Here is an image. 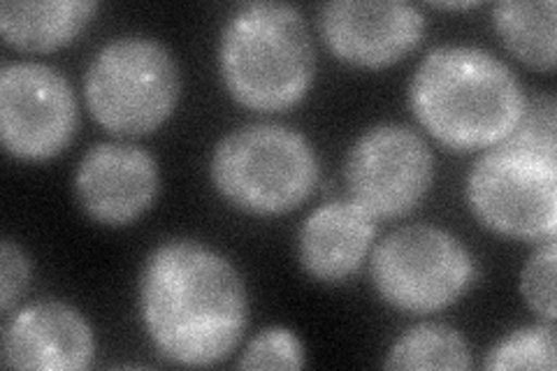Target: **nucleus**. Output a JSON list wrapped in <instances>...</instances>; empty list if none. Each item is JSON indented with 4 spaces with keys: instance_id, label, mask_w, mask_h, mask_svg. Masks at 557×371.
I'll use <instances>...</instances> for the list:
<instances>
[{
    "instance_id": "11",
    "label": "nucleus",
    "mask_w": 557,
    "mask_h": 371,
    "mask_svg": "<svg viewBox=\"0 0 557 371\" xmlns=\"http://www.w3.org/2000/svg\"><path fill=\"white\" fill-rule=\"evenodd\" d=\"M75 193L94 221L112 227L128 225L159 196V165L143 147L102 143L79 161Z\"/></svg>"
},
{
    "instance_id": "8",
    "label": "nucleus",
    "mask_w": 557,
    "mask_h": 371,
    "mask_svg": "<svg viewBox=\"0 0 557 371\" xmlns=\"http://www.w3.org/2000/svg\"><path fill=\"white\" fill-rule=\"evenodd\" d=\"M344 174L348 196L370 217L399 219L430 190L434 156L409 126L381 123L356 139Z\"/></svg>"
},
{
    "instance_id": "4",
    "label": "nucleus",
    "mask_w": 557,
    "mask_h": 371,
    "mask_svg": "<svg viewBox=\"0 0 557 371\" xmlns=\"http://www.w3.org/2000/svg\"><path fill=\"white\" fill-rule=\"evenodd\" d=\"M212 182L233 207L256 217L298 209L319 182V161L298 131L251 123L225 135L212 156Z\"/></svg>"
},
{
    "instance_id": "5",
    "label": "nucleus",
    "mask_w": 557,
    "mask_h": 371,
    "mask_svg": "<svg viewBox=\"0 0 557 371\" xmlns=\"http://www.w3.org/2000/svg\"><path fill=\"white\" fill-rule=\"evenodd\" d=\"M180 67L159 40L128 35L104 45L84 79L86 102L104 131L153 133L180 100Z\"/></svg>"
},
{
    "instance_id": "15",
    "label": "nucleus",
    "mask_w": 557,
    "mask_h": 371,
    "mask_svg": "<svg viewBox=\"0 0 557 371\" xmlns=\"http://www.w3.org/2000/svg\"><path fill=\"white\" fill-rule=\"evenodd\" d=\"M555 0H502L495 28L516 59L536 70L555 67Z\"/></svg>"
},
{
    "instance_id": "18",
    "label": "nucleus",
    "mask_w": 557,
    "mask_h": 371,
    "mask_svg": "<svg viewBox=\"0 0 557 371\" xmlns=\"http://www.w3.org/2000/svg\"><path fill=\"white\" fill-rule=\"evenodd\" d=\"M305 346L288 327H268L247 344L237 362L239 369H302Z\"/></svg>"
},
{
    "instance_id": "1",
    "label": "nucleus",
    "mask_w": 557,
    "mask_h": 371,
    "mask_svg": "<svg viewBox=\"0 0 557 371\" xmlns=\"http://www.w3.org/2000/svg\"><path fill=\"white\" fill-rule=\"evenodd\" d=\"M139 311L168 360L209 367L237 348L249 323V295L231 260L200 242L172 239L145 262Z\"/></svg>"
},
{
    "instance_id": "20",
    "label": "nucleus",
    "mask_w": 557,
    "mask_h": 371,
    "mask_svg": "<svg viewBox=\"0 0 557 371\" xmlns=\"http://www.w3.org/2000/svg\"><path fill=\"white\" fill-rule=\"evenodd\" d=\"M504 139L539 153L557 156V110L553 98H539L525 104L516 128Z\"/></svg>"
},
{
    "instance_id": "14",
    "label": "nucleus",
    "mask_w": 557,
    "mask_h": 371,
    "mask_svg": "<svg viewBox=\"0 0 557 371\" xmlns=\"http://www.w3.org/2000/svg\"><path fill=\"white\" fill-rule=\"evenodd\" d=\"M96 10L86 0H8L0 5V33L20 51H54L73 42Z\"/></svg>"
},
{
    "instance_id": "7",
    "label": "nucleus",
    "mask_w": 557,
    "mask_h": 371,
    "mask_svg": "<svg viewBox=\"0 0 557 371\" xmlns=\"http://www.w3.org/2000/svg\"><path fill=\"white\" fill-rule=\"evenodd\" d=\"M372 281L399 311H442L458 302L474 281V258L456 235L437 225H407L374 249Z\"/></svg>"
},
{
    "instance_id": "3",
    "label": "nucleus",
    "mask_w": 557,
    "mask_h": 371,
    "mask_svg": "<svg viewBox=\"0 0 557 371\" xmlns=\"http://www.w3.org/2000/svg\"><path fill=\"white\" fill-rule=\"evenodd\" d=\"M219 67L228 94L256 112L298 104L317 73L311 33L286 3L242 5L223 26Z\"/></svg>"
},
{
    "instance_id": "6",
    "label": "nucleus",
    "mask_w": 557,
    "mask_h": 371,
    "mask_svg": "<svg viewBox=\"0 0 557 371\" xmlns=\"http://www.w3.org/2000/svg\"><path fill=\"white\" fill-rule=\"evenodd\" d=\"M467 198L476 219L499 235L516 239L555 237L557 156L502 139L469 172Z\"/></svg>"
},
{
    "instance_id": "10",
    "label": "nucleus",
    "mask_w": 557,
    "mask_h": 371,
    "mask_svg": "<svg viewBox=\"0 0 557 371\" xmlns=\"http://www.w3.org/2000/svg\"><path fill=\"white\" fill-rule=\"evenodd\" d=\"M423 12L399 0H335L321 10L325 45L358 67L403 61L423 40Z\"/></svg>"
},
{
    "instance_id": "19",
    "label": "nucleus",
    "mask_w": 557,
    "mask_h": 371,
    "mask_svg": "<svg viewBox=\"0 0 557 371\" xmlns=\"http://www.w3.org/2000/svg\"><path fill=\"white\" fill-rule=\"evenodd\" d=\"M555 276H557V244L546 237L544 244L530 256L520 276V290L534 313L555 323Z\"/></svg>"
},
{
    "instance_id": "9",
    "label": "nucleus",
    "mask_w": 557,
    "mask_h": 371,
    "mask_svg": "<svg viewBox=\"0 0 557 371\" xmlns=\"http://www.w3.org/2000/svg\"><path fill=\"white\" fill-rule=\"evenodd\" d=\"M77 98L57 67L8 63L0 73V137L22 161L61 153L77 131Z\"/></svg>"
},
{
    "instance_id": "12",
    "label": "nucleus",
    "mask_w": 557,
    "mask_h": 371,
    "mask_svg": "<svg viewBox=\"0 0 557 371\" xmlns=\"http://www.w3.org/2000/svg\"><path fill=\"white\" fill-rule=\"evenodd\" d=\"M91 325L73 307L33 302L8 318L0 358L10 369L77 371L94 360Z\"/></svg>"
},
{
    "instance_id": "17",
    "label": "nucleus",
    "mask_w": 557,
    "mask_h": 371,
    "mask_svg": "<svg viewBox=\"0 0 557 371\" xmlns=\"http://www.w3.org/2000/svg\"><path fill=\"white\" fill-rule=\"evenodd\" d=\"M555 346V325L542 323L532 327H522L502 339L491 353H487L485 369L507 371V369H539L553 371L557 360Z\"/></svg>"
},
{
    "instance_id": "2",
    "label": "nucleus",
    "mask_w": 557,
    "mask_h": 371,
    "mask_svg": "<svg viewBox=\"0 0 557 371\" xmlns=\"http://www.w3.org/2000/svg\"><path fill=\"white\" fill-rule=\"evenodd\" d=\"M409 100L421 126L453 151L499 145L528 104L513 70L469 45L432 49L416 70Z\"/></svg>"
},
{
    "instance_id": "16",
    "label": "nucleus",
    "mask_w": 557,
    "mask_h": 371,
    "mask_svg": "<svg viewBox=\"0 0 557 371\" xmlns=\"http://www.w3.org/2000/svg\"><path fill=\"white\" fill-rule=\"evenodd\" d=\"M388 369H450L472 367V353L458 330L442 323H423L399 337L386 360Z\"/></svg>"
},
{
    "instance_id": "21",
    "label": "nucleus",
    "mask_w": 557,
    "mask_h": 371,
    "mask_svg": "<svg viewBox=\"0 0 557 371\" xmlns=\"http://www.w3.org/2000/svg\"><path fill=\"white\" fill-rule=\"evenodd\" d=\"M30 276V262L22 246H16L12 239L0 244V309L10 313L16 305V299L26 290Z\"/></svg>"
},
{
    "instance_id": "22",
    "label": "nucleus",
    "mask_w": 557,
    "mask_h": 371,
    "mask_svg": "<svg viewBox=\"0 0 557 371\" xmlns=\"http://www.w3.org/2000/svg\"><path fill=\"white\" fill-rule=\"evenodd\" d=\"M476 3H437V8L444 10H467V8H474Z\"/></svg>"
},
{
    "instance_id": "13",
    "label": "nucleus",
    "mask_w": 557,
    "mask_h": 371,
    "mask_svg": "<svg viewBox=\"0 0 557 371\" xmlns=\"http://www.w3.org/2000/svg\"><path fill=\"white\" fill-rule=\"evenodd\" d=\"M376 237V219L354 200H333L313 209L300 227L298 256L309 276L342 284L368 258Z\"/></svg>"
}]
</instances>
